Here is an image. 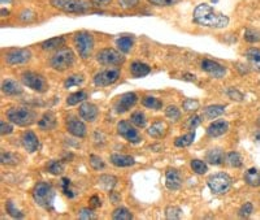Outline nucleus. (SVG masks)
Instances as JSON below:
<instances>
[{
	"instance_id": "f257e3e1",
	"label": "nucleus",
	"mask_w": 260,
	"mask_h": 220,
	"mask_svg": "<svg viewBox=\"0 0 260 220\" xmlns=\"http://www.w3.org/2000/svg\"><path fill=\"white\" fill-rule=\"evenodd\" d=\"M194 21L198 25L206 26V28H215L221 29L229 25V17L217 12L215 8H212L209 4L202 3L194 10Z\"/></svg>"
},
{
	"instance_id": "f03ea898",
	"label": "nucleus",
	"mask_w": 260,
	"mask_h": 220,
	"mask_svg": "<svg viewBox=\"0 0 260 220\" xmlns=\"http://www.w3.org/2000/svg\"><path fill=\"white\" fill-rule=\"evenodd\" d=\"M33 198L38 206L46 208V210H52L54 204L55 190L51 185L47 182H38L33 189Z\"/></svg>"
},
{
	"instance_id": "7ed1b4c3",
	"label": "nucleus",
	"mask_w": 260,
	"mask_h": 220,
	"mask_svg": "<svg viewBox=\"0 0 260 220\" xmlns=\"http://www.w3.org/2000/svg\"><path fill=\"white\" fill-rule=\"evenodd\" d=\"M7 119L11 123L16 124L19 126H29L36 123L37 115L30 108L26 107H12L7 111Z\"/></svg>"
},
{
	"instance_id": "20e7f679",
	"label": "nucleus",
	"mask_w": 260,
	"mask_h": 220,
	"mask_svg": "<svg viewBox=\"0 0 260 220\" xmlns=\"http://www.w3.org/2000/svg\"><path fill=\"white\" fill-rule=\"evenodd\" d=\"M74 63V54L71 49L63 47L58 50L50 59V67L55 71L63 72L65 69L71 68Z\"/></svg>"
},
{
	"instance_id": "39448f33",
	"label": "nucleus",
	"mask_w": 260,
	"mask_h": 220,
	"mask_svg": "<svg viewBox=\"0 0 260 220\" xmlns=\"http://www.w3.org/2000/svg\"><path fill=\"white\" fill-rule=\"evenodd\" d=\"M73 43L76 50L78 51V55L82 59L90 58L91 52L94 49V38L91 36V33L81 30L77 32L73 37Z\"/></svg>"
},
{
	"instance_id": "423d86ee",
	"label": "nucleus",
	"mask_w": 260,
	"mask_h": 220,
	"mask_svg": "<svg viewBox=\"0 0 260 220\" xmlns=\"http://www.w3.org/2000/svg\"><path fill=\"white\" fill-rule=\"evenodd\" d=\"M50 4L67 13H85L90 10L87 0H50Z\"/></svg>"
},
{
	"instance_id": "0eeeda50",
	"label": "nucleus",
	"mask_w": 260,
	"mask_h": 220,
	"mask_svg": "<svg viewBox=\"0 0 260 220\" xmlns=\"http://www.w3.org/2000/svg\"><path fill=\"white\" fill-rule=\"evenodd\" d=\"M207 184L213 194H225L230 190L233 180L228 173H215L208 177Z\"/></svg>"
},
{
	"instance_id": "6e6552de",
	"label": "nucleus",
	"mask_w": 260,
	"mask_h": 220,
	"mask_svg": "<svg viewBox=\"0 0 260 220\" xmlns=\"http://www.w3.org/2000/svg\"><path fill=\"white\" fill-rule=\"evenodd\" d=\"M21 81L26 88L32 89L37 93H45L49 90V82L46 81L43 76L38 75L36 72H24L21 75Z\"/></svg>"
},
{
	"instance_id": "1a4fd4ad",
	"label": "nucleus",
	"mask_w": 260,
	"mask_h": 220,
	"mask_svg": "<svg viewBox=\"0 0 260 220\" xmlns=\"http://www.w3.org/2000/svg\"><path fill=\"white\" fill-rule=\"evenodd\" d=\"M97 62L102 65H120L125 62V58L115 49H102L97 52Z\"/></svg>"
},
{
	"instance_id": "9d476101",
	"label": "nucleus",
	"mask_w": 260,
	"mask_h": 220,
	"mask_svg": "<svg viewBox=\"0 0 260 220\" xmlns=\"http://www.w3.org/2000/svg\"><path fill=\"white\" fill-rule=\"evenodd\" d=\"M121 76V71L119 68H109L104 71L98 72L97 75L94 76V84L99 86V88H106L109 85H113Z\"/></svg>"
},
{
	"instance_id": "9b49d317",
	"label": "nucleus",
	"mask_w": 260,
	"mask_h": 220,
	"mask_svg": "<svg viewBox=\"0 0 260 220\" xmlns=\"http://www.w3.org/2000/svg\"><path fill=\"white\" fill-rule=\"evenodd\" d=\"M117 132H119V134L122 138L129 141L130 143H138L142 141V137L138 133V130L135 129L134 126L129 121H126V120H121L117 124Z\"/></svg>"
},
{
	"instance_id": "f8f14e48",
	"label": "nucleus",
	"mask_w": 260,
	"mask_h": 220,
	"mask_svg": "<svg viewBox=\"0 0 260 220\" xmlns=\"http://www.w3.org/2000/svg\"><path fill=\"white\" fill-rule=\"evenodd\" d=\"M6 63L10 65L25 64L32 59V52L28 49H13L6 54Z\"/></svg>"
},
{
	"instance_id": "ddd939ff",
	"label": "nucleus",
	"mask_w": 260,
	"mask_h": 220,
	"mask_svg": "<svg viewBox=\"0 0 260 220\" xmlns=\"http://www.w3.org/2000/svg\"><path fill=\"white\" fill-rule=\"evenodd\" d=\"M138 101V97L135 93H125V94L120 95L117 102L115 103V108L116 112L117 113H125L128 112L130 108L134 106Z\"/></svg>"
},
{
	"instance_id": "4468645a",
	"label": "nucleus",
	"mask_w": 260,
	"mask_h": 220,
	"mask_svg": "<svg viewBox=\"0 0 260 220\" xmlns=\"http://www.w3.org/2000/svg\"><path fill=\"white\" fill-rule=\"evenodd\" d=\"M202 69L213 78H222L226 75V68L220 63L213 62L211 59H204L202 62Z\"/></svg>"
},
{
	"instance_id": "2eb2a0df",
	"label": "nucleus",
	"mask_w": 260,
	"mask_h": 220,
	"mask_svg": "<svg viewBox=\"0 0 260 220\" xmlns=\"http://www.w3.org/2000/svg\"><path fill=\"white\" fill-rule=\"evenodd\" d=\"M183 184V177L180 171L177 169H168L165 173V186L172 191H176L181 189Z\"/></svg>"
},
{
	"instance_id": "dca6fc26",
	"label": "nucleus",
	"mask_w": 260,
	"mask_h": 220,
	"mask_svg": "<svg viewBox=\"0 0 260 220\" xmlns=\"http://www.w3.org/2000/svg\"><path fill=\"white\" fill-rule=\"evenodd\" d=\"M78 115H80L81 119H84L85 121H89V123H93L95 121L99 115V110L95 104L90 103V102H85L80 106L78 108Z\"/></svg>"
},
{
	"instance_id": "f3484780",
	"label": "nucleus",
	"mask_w": 260,
	"mask_h": 220,
	"mask_svg": "<svg viewBox=\"0 0 260 220\" xmlns=\"http://www.w3.org/2000/svg\"><path fill=\"white\" fill-rule=\"evenodd\" d=\"M67 130L72 136L78 137V138H84L86 136V125L76 117L67 119Z\"/></svg>"
},
{
	"instance_id": "a211bd4d",
	"label": "nucleus",
	"mask_w": 260,
	"mask_h": 220,
	"mask_svg": "<svg viewBox=\"0 0 260 220\" xmlns=\"http://www.w3.org/2000/svg\"><path fill=\"white\" fill-rule=\"evenodd\" d=\"M21 142H23L24 149L28 152L33 154L39 149V139L37 137V134L32 130H26L23 133V137H21Z\"/></svg>"
},
{
	"instance_id": "6ab92c4d",
	"label": "nucleus",
	"mask_w": 260,
	"mask_h": 220,
	"mask_svg": "<svg viewBox=\"0 0 260 220\" xmlns=\"http://www.w3.org/2000/svg\"><path fill=\"white\" fill-rule=\"evenodd\" d=\"M229 130V124L224 120H218V121H213L211 125L207 128V134L212 138H216V137L224 136L225 133Z\"/></svg>"
},
{
	"instance_id": "aec40b11",
	"label": "nucleus",
	"mask_w": 260,
	"mask_h": 220,
	"mask_svg": "<svg viewBox=\"0 0 260 220\" xmlns=\"http://www.w3.org/2000/svg\"><path fill=\"white\" fill-rule=\"evenodd\" d=\"M2 91L6 95L16 97V95L23 94V88L19 82L13 81V80H4L3 84H2Z\"/></svg>"
},
{
	"instance_id": "412c9836",
	"label": "nucleus",
	"mask_w": 260,
	"mask_h": 220,
	"mask_svg": "<svg viewBox=\"0 0 260 220\" xmlns=\"http://www.w3.org/2000/svg\"><path fill=\"white\" fill-rule=\"evenodd\" d=\"M111 163L117 168H124V167H132L135 164L134 158L124 154H112L111 155Z\"/></svg>"
},
{
	"instance_id": "4be33fe9",
	"label": "nucleus",
	"mask_w": 260,
	"mask_h": 220,
	"mask_svg": "<svg viewBox=\"0 0 260 220\" xmlns=\"http://www.w3.org/2000/svg\"><path fill=\"white\" fill-rule=\"evenodd\" d=\"M150 72H151V68L147 64H145V63L133 62L132 65H130V73L135 78L145 77V76L150 75Z\"/></svg>"
},
{
	"instance_id": "5701e85b",
	"label": "nucleus",
	"mask_w": 260,
	"mask_h": 220,
	"mask_svg": "<svg viewBox=\"0 0 260 220\" xmlns=\"http://www.w3.org/2000/svg\"><path fill=\"white\" fill-rule=\"evenodd\" d=\"M206 160L212 165H220L224 163L225 154L221 149H211L206 154Z\"/></svg>"
},
{
	"instance_id": "b1692460",
	"label": "nucleus",
	"mask_w": 260,
	"mask_h": 220,
	"mask_svg": "<svg viewBox=\"0 0 260 220\" xmlns=\"http://www.w3.org/2000/svg\"><path fill=\"white\" fill-rule=\"evenodd\" d=\"M38 126L41 130H52L56 126V117L52 112L43 113L42 119L38 121Z\"/></svg>"
},
{
	"instance_id": "393cba45",
	"label": "nucleus",
	"mask_w": 260,
	"mask_h": 220,
	"mask_svg": "<svg viewBox=\"0 0 260 220\" xmlns=\"http://www.w3.org/2000/svg\"><path fill=\"white\" fill-rule=\"evenodd\" d=\"M244 182L250 186H260V171L257 168H250L244 172Z\"/></svg>"
},
{
	"instance_id": "a878e982",
	"label": "nucleus",
	"mask_w": 260,
	"mask_h": 220,
	"mask_svg": "<svg viewBox=\"0 0 260 220\" xmlns=\"http://www.w3.org/2000/svg\"><path fill=\"white\" fill-rule=\"evenodd\" d=\"M246 58H247L248 63L255 71L260 72V49L252 47L246 51Z\"/></svg>"
},
{
	"instance_id": "bb28decb",
	"label": "nucleus",
	"mask_w": 260,
	"mask_h": 220,
	"mask_svg": "<svg viewBox=\"0 0 260 220\" xmlns=\"http://www.w3.org/2000/svg\"><path fill=\"white\" fill-rule=\"evenodd\" d=\"M165 132H167V125L164 121H156L147 129L148 136L154 137V138H160L165 134Z\"/></svg>"
},
{
	"instance_id": "cd10ccee",
	"label": "nucleus",
	"mask_w": 260,
	"mask_h": 220,
	"mask_svg": "<svg viewBox=\"0 0 260 220\" xmlns=\"http://www.w3.org/2000/svg\"><path fill=\"white\" fill-rule=\"evenodd\" d=\"M225 112V106L222 104H212V106H208V107L204 110V116L207 119L212 120L216 119V117L221 116L222 113Z\"/></svg>"
},
{
	"instance_id": "c85d7f7f",
	"label": "nucleus",
	"mask_w": 260,
	"mask_h": 220,
	"mask_svg": "<svg viewBox=\"0 0 260 220\" xmlns=\"http://www.w3.org/2000/svg\"><path fill=\"white\" fill-rule=\"evenodd\" d=\"M133 45H134V39L132 37H120L119 39H116L117 49L121 52H124V54L130 51L133 49Z\"/></svg>"
},
{
	"instance_id": "c756f323",
	"label": "nucleus",
	"mask_w": 260,
	"mask_h": 220,
	"mask_svg": "<svg viewBox=\"0 0 260 220\" xmlns=\"http://www.w3.org/2000/svg\"><path fill=\"white\" fill-rule=\"evenodd\" d=\"M98 181H99V185L104 189V190L111 191L113 188H115L116 184H117V178L109 175H102L99 176Z\"/></svg>"
},
{
	"instance_id": "7c9ffc66",
	"label": "nucleus",
	"mask_w": 260,
	"mask_h": 220,
	"mask_svg": "<svg viewBox=\"0 0 260 220\" xmlns=\"http://www.w3.org/2000/svg\"><path fill=\"white\" fill-rule=\"evenodd\" d=\"M65 43V38L64 37H55V38H50L45 42L41 43V47L43 50H54V49H58L60 46H63Z\"/></svg>"
},
{
	"instance_id": "2f4dec72",
	"label": "nucleus",
	"mask_w": 260,
	"mask_h": 220,
	"mask_svg": "<svg viewBox=\"0 0 260 220\" xmlns=\"http://www.w3.org/2000/svg\"><path fill=\"white\" fill-rule=\"evenodd\" d=\"M46 169H47V172L51 173V175L60 176L61 173L64 172V165H63V163H61L60 160H50V162L47 163V165H46Z\"/></svg>"
},
{
	"instance_id": "473e14b6",
	"label": "nucleus",
	"mask_w": 260,
	"mask_h": 220,
	"mask_svg": "<svg viewBox=\"0 0 260 220\" xmlns=\"http://www.w3.org/2000/svg\"><path fill=\"white\" fill-rule=\"evenodd\" d=\"M194 138H195V132L187 133V134H183L181 137H177L174 145H176V147H187L194 142Z\"/></svg>"
},
{
	"instance_id": "72a5a7b5",
	"label": "nucleus",
	"mask_w": 260,
	"mask_h": 220,
	"mask_svg": "<svg viewBox=\"0 0 260 220\" xmlns=\"http://www.w3.org/2000/svg\"><path fill=\"white\" fill-rule=\"evenodd\" d=\"M86 99H87L86 91H77V93H73V94H71L67 98V104L68 106H76V104L81 103V102H85Z\"/></svg>"
},
{
	"instance_id": "f704fd0d",
	"label": "nucleus",
	"mask_w": 260,
	"mask_h": 220,
	"mask_svg": "<svg viewBox=\"0 0 260 220\" xmlns=\"http://www.w3.org/2000/svg\"><path fill=\"white\" fill-rule=\"evenodd\" d=\"M142 104H143L146 108H151V110H160V108L163 107V102L159 101V99L155 97H150V95H147V97H145L142 99Z\"/></svg>"
},
{
	"instance_id": "c9c22d12",
	"label": "nucleus",
	"mask_w": 260,
	"mask_h": 220,
	"mask_svg": "<svg viewBox=\"0 0 260 220\" xmlns=\"http://www.w3.org/2000/svg\"><path fill=\"white\" fill-rule=\"evenodd\" d=\"M225 162L228 163L230 167H234V168H239V167H242V158L237 151L229 152L228 155L225 156Z\"/></svg>"
},
{
	"instance_id": "e433bc0d",
	"label": "nucleus",
	"mask_w": 260,
	"mask_h": 220,
	"mask_svg": "<svg viewBox=\"0 0 260 220\" xmlns=\"http://www.w3.org/2000/svg\"><path fill=\"white\" fill-rule=\"evenodd\" d=\"M130 121H132L135 126H138V128H143V126H146L147 119H146L145 113L141 112V111H137V112L132 113V116H130Z\"/></svg>"
},
{
	"instance_id": "4c0bfd02",
	"label": "nucleus",
	"mask_w": 260,
	"mask_h": 220,
	"mask_svg": "<svg viewBox=\"0 0 260 220\" xmlns=\"http://www.w3.org/2000/svg\"><path fill=\"white\" fill-rule=\"evenodd\" d=\"M112 219L115 220H130L133 219V215L132 212L125 207H120V208H116L113 211L112 214Z\"/></svg>"
},
{
	"instance_id": "58836bf2",
	"label": "nucleus",
	"mask_w": 260,
	"mask_h": 220,
	"mask_svg": "<svg viewBox=\"0 0 260 220\" xmlns=\"http://www.w3.org/2000/svg\"><path fill=\"white\" fill-rule=\"evenodd\" d=\"M182 210L177 206H168L165 208V217L169 220H177L182 217Z\"/></svg>"
},
{
	"instance_id": "ea45409f",
	"label": "nucleus",
	"mask_w": 260,
	"mask_h": 220,
	"mask_svg": "<svg viewBox=\"0 0 260 220\" xmlns=\"http://www.w3.org/2000/svg\"><path fill=\"white\" fill-rule=\"evenodd\" d=\"M191 168L193 171L195 172L196 175H204L207 171H208V167L203 160H199V159H194L191 160Z\"/></svg>"
},
{
	"instance_id": "a19ab883",
	"label": "nucleus",
	"mask_w": 260,
	"mask_h": 220,
	"mask_svg": "<svg viewBox=\"0 0 260 220\" xmlns=\"http://www.w3.org/2000/svg\"><path fill=\"white\" fill-rule=\"evenodd\" d=\"M20 158L16 154L12 152H2V164L6 165H16L19 164Z\"/></svg>"
},
{
	"instance_id": "79ce46f5",
	"label": "nucleus",
	"mask_w": 260,
	"mask_h": 220,
	"mask_svg": "<svg viewBox=\"0 0 260 220\" xmlns=\"http://www.w3.org/2000/svg\"><path fill=\"white\" fill-rule=\"evenodd\" d=\"M6 211L8 212L10 216L15 217V219H21V217H24L23 212H21V211H20L16 206H15V203H13L12 201H7Z\"/></svg>"
},
{
	"instance_id": "37998d69",
	"label": "nucleus",
	"mask_w": 260,
	"mask_h": 220,
	"mask_svg": "<svg viewBox=\"0 0 260 220\" xmlns=\"http://www.w3.org/2000/svg\"><path fill=\"white\" fill-rule=\"evenodd\" d=\"M84 82V76L82 75H73V76H69L64 81V88L65 89H69L72 86H78Z\"/></svg>"
},
{
	"instance_id": "c03bdc74",
	"label": "nucleus",
	"mask_w": 260,
	"mask_h": 220,
	"mask_svg": "<svg viewBox=\"0 0 260 220\" xmlns=\"http://www.w3.org/2000/svg\"><path fill=\"white\" fill-rule=\"evenodd\" d=\"M244 39L250 43L260 42V32L255 29H247L244 32Z\"/></svg>"
},
{
	"instance_id": "a18cd8bd",
	"label": "nucleus",
	"mask_w": 260,
	"mask_h": 220,
	"mask_svg": "<svg viewBox=\"0 0 260 220\" xmlns=\"http://www.w3.org/2000/svg\"><path fill=\"white\" fill-rule=\"evenodd\" d=\"M165 116L168 119L173 120V121H178L181 117L180 108H177L176 106H168L167 110H165Z\"/></svg>"
},
{
	"instance_id": "49530a36",
	"label": "nucleus",
	"mask_w": 260,
	"mask_h": 220,
	"mask_svg": "<svg viewBox=\"0 0 260 220\" xmlns=\"http://www.w3.org/2000/svg\"><path fill=\"white\" fill-rule=\"evenodd\" d=\"M182 107L187 112H194V111L199 108V102L196 101V99H186V101L183 102Z\"/></svg>"
},
{
	"instance_id": "de8ad7c7",
	"label": "nucleus",
	"mask_w": 260,
	"mask_h": 220,
	"mask_svg": "<svg viewBox=\"0 0 260 220\" xmlns=\"http://www.w3.org/2000/svg\"><path fill=\"white\" fill-rule=\"evenodd\" d=\"M252 212H254V206H252V203L247 202V203H244L241 207V210H239V216L247 219V217H250L251 215H252Z\"/></svg>"
},
{
	"instance_id": "09e8293b",
	"label": "nucleus",
	"mask_w": 260,
	"mask_h": 220,
	"mask_svg": "<svg viewBox=\"0 0 260 220\" xmlns=\"http://www.w3.org/2000/svg\"><path fill=\"white\" fill-rule=\"evenodd\" d=\"M90 165L95 169V171H99V169L104 168V162L102 160V158H99V156L90 155Z\"/></svg>"
},
{
	"instance_id": "8fccbe9b",
	"label": "nucleus",
	"mask_w": 260,
	"mask_h": 220,
	"mask_svg": "<svg viewBox=\"0 0 260 220\" xmlns=\"http://www.w3.org/2000/svg\"><path fill=\"white\" fill-rule=\"evenodd\" d=\"M200 123H202V119H200V116H198V115H194V116L189 117V120H187V123L185 124V125H186L187 129H195L196 126L199 125Z\"/></svg>"
},
{
	"instance_id": "3c124183",
	"label": "nucleus",
	"mask_w": 260,
	"mask_h": 220,
	"mask_svg": "<svg viewBox=\"0 0 260 220\" xmlns=\"http://www.w3.org/2000/svg\"><path fill=\"white\" fill-rule=\"evenodd\" d=\"M148 3L152 4V6H157V7H169L176 4L177 2L180 0H147Z\"/></svg>"
},
{
	"instance_id": "603ef678",
	"label": "nucleus",
	"mask_w": 260,
	"mask_h": 220,
	"mask_svg": "<svg viewBox=\"0 0 260 220\" xmlns=\"http://www.w3.org/2000/svg\"><path fill=\"white\" fill-rule=\"evenodd\" d=\"M36 19V13L32 12V11H23L21 15H20V20L23 21V23H30L33 20Z\"/></svg>"
},
{
	"instance_id": "864d4df0",
	"label": "nucleus",
	"mask_w": 260,
	"mask_h": 220,
	"mask_svg": "<svg viewBox=\"0 0 260 220\" xmlns=\"http://www.w3.org/2000/svg\"><path fill=\"white\" fill-rule=\"evenodd\" d=\"M226 94H228L229 98L234 99V101H238V102L243 101V94H242V93H239V91H238L237 89H234V88L229 89V90L226 91Z\"/></svg>"
},
{
	"instance_id": "5fc2aeb1",
	"label": "nucleus",
	"mask_w": 260,
	"mask_h": 220,
	"mask_svg": "<svg viewBox=\"0 0 260 220\" xmlns=\"http://www.w3.org/2000/svg\"><path fill=\"white\" fill-rule=\"evenodd\" d=\"M139 0H119L120 7L125 8V10H130V8H134V7L138 6Z\"/></svg>"
},
{
	"instance_id": "6e6d98bb",
	"label": "nucleus",
	"mask_w": 260,
	"mask_h": 220,
	"mask_svg": "<svg viewBox=\"0 0 260 220\" xmlns=\"http://www.w3.org/2000/svg\"><path fill=\"white\" fill-rule=\"evenodd\" d=\"M78 217L82 220L94 219V217H95V214H94L93 210H90V208H82V210L80 211V214H78Z\"/></svg>"
},
{
	"instance_id": "4d7b16f0",
	"label": "nucleus",
	"mask_w": 260,
	"mask_h": 220,
	"mask_svg": "<svg viewBox=\"0 0 260 220\" xmlns=\"http://www.w3.org/2000/svg\"><path fill=\"white\" fill-rule=\"evenodd\" d=\"M12 132H13V128L11 124L6 123V121H2V123H0V133H2V136L11 134Z\"/></svg>"
},
{
	"instance_id": "13d9d810",
	"label": "nucleus",
	"mask_w": 260,
	"mask_h": 220,
	"mask_svg": "<svg viewBox=\"0 0 260 220\" xmlns=\"http://www.w3.org/2000/svg\"><path fill=\"white\" fill-rule=\"evenodd\" d=\"M111 2L112 0H91V3L97 7H106L108 4H111Z\"/></svg>"
},
{
	"instance_id": "bf43d9fd",
	"label": "nucleus",
	"mask_w": 260,
	"mask_h": 220,
	"mask_svg": "<svg viewBox=\"0 0 260 220\" xmlns=\"http://www.w3.org/2000/svg\"><path fill=\"white\" fill-rule=\"evenodd\" d=\"M90 202H91V206H94V207H99V206H100V199L97 197V195L91 197Z\"/></svg>"
},
{
	"instance_id": "052dcab7",
	"label": "nucleus",
	"mask_w": 260,
	"mask_h": 220,
	"mask_svg": "<svg viewBox=\"0 0 260 220\" xmlns=\"http://www.w3.org/2000/svg\"><path fill=\"white\" fill-rule=\"evenodd\" d=\"M255 141H256V142H260V130L255 133Z\"/></svg>"
},
{
	"instance_id": "680f3d73",
	"label": "nucleus",
	"mask_w": 260,
	"mask_h": 220,
	"mask_svg": "<svg viewBox=\"0 0 260 220\" xmlns=\"http://www.w3.org/2000/svg\"><path fill=\"white\" fill-rule=\"evenodd\" d=\"M257 124H259V125H260V117H259V120H257Z\"/></svg>"
}]
</instances>
